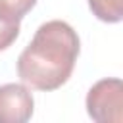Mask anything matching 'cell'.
Segmentation results:
<instances>
[{
  "label": "cell",
  "instance_id": "6da1fadb",
  "mask_svg": "<svg viewBox=\"0 0 123 123\" xmlns=\"http://www.w3.org/2000/svg\"><path fill=\"white\" fill-rule=\"evenodd\" d=\"M81 44L75 29L60 19L42 23L17 58V75L35 90H56L71 77Z\"/></svg>",
  "mask_w": 123,
  "mask_h": 123
},
{
  "label": "cell",
  "instance_id": "7a4b0ae2",
  "mask_svg": "<svg viewBox=\"0 0 123 123\" xmlns=\"http://www.w3.org/2000/svg\"><path fill=\"white\" fill-rule=\"evenodd\" d=\"M86 111L98 123L123 121V83L121 79H102L86 94Z\"/></svg>",
  "mask_w": 123,
  "mask_h": 123
},
{
  "label": "cell",
  "instance_id": "3957f363",
  "mask_svg": "<svg viewBox=\"0 0 123 123\" xmlns=\"http://www.w3.org/2000/svg\"><path fill=\"white\" fill-rule=\"evenodd\" d=\"M35 100L27 85L8 83L0 86V123H25L31 119Z\"/></svg>",
  "mask_w": 123,
  "mask_h": 123
},
{
  "label": "cell",
  "instance_id": "277c9868",
  "mask_svg": "<svg viewBox=\"0 0 123 123\" xmlns=\"http://www.w3.org/2000/svg\"><path fill=\"white\" fill-rule=\"evenodd\" d=\"M21 17L4 2L0 0V52L12 46L19 35Z\"/></svg>",
  "mask_w": 123,
  "mask_h": 123
},
{
  "label": "cell",
  "instance_id": "5b68a950",
  "mask_svg": "<svg viewBox=\"0 0 123 123\" xmlns=\"http://www.w3.org/2000/svg\"><path fill=\"white\" fill-rule=\"evenodd\" d=\"M90 12L106 23H119L123 17V0H88Z\"/></svg>",
  "mask_w": 123,
  "mask_h": 123
},
{
  "label": "cell",
  "instance_id": "8992f818",
  "mask_svg": "<svg viewBox=\"0 0 123 123\" xmlns=\"http://www.w3.org/2000/svg\"><path fill=\"white\" fill-rule=\"evenodd\" d=\"M19 17H25V13H29L33 8H35V4H37V0H4Z\"/></svg>",
  "mask_w": 123,
  "mask_h": 123
}]
</instances>
